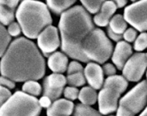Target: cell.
Listing matches in <instances>:
<instances>
[{
  "label": "cell",
  "instance_id": "6da1fadb",
  "mask_svg": "<svg viewBox=\"0 0 147 116\" xmlns=\"http://www.w3.org/2000/svg\"><path fill=\"white\" fill-rule=\"evenodd\" d=\"M46 72V63L39 48L25 37L12 40L0 60V73L13 82L37 81Z\"/></svg>",
  "mask_w": 147,
  "mask_h": 116
},
{
  "label": "cell",
  "instance_id": "7a4b0ae2",
  "mask_svg": "<svg viewBox=\"0 0 147 116\" xmlns=\"http://www.w3.org/2000/svg\"><path fill=\"white\" fill-rule=\"evenodd\" d=\"M95 28L90 13L82 5H74L59 19L61 50L70 58L88 63L90 61L83 55L82 44L90 32Z\"/></svg>",
  "mask_w": 147,
  "mask_h": 116
},
{
  "label": "cell",
  "instance_id": "3957f363",
  "mask_svg": "<svg viewBox=\"0 0 147 116\" xmlns=\"http://www.w3.org/2000/svg\"><path fill=\"white\" fill-rule=\"evenodd\" d=\"M15 18L22 33L29 40L37 39L42 32L52 24V18L47 5L35 0L20 2L15 12Z\"/></svg>",
  "mask_w": 147,
  "mask_h": 116
},
{
  "label": "cell",
  "instance_id": "277c9868",
  "mask_svg": "<svg viewBox=\"0 0 147 116\" xmlns=\"http://www.w3.org/2000/svg\"><path fill=\"white\" fill-rule=\"evenodd\" d=\"M128 81L122 76L114 75L105 79L98 95V111L102 115L116 112L121 94L127 90Z\"/></svg>",
  "mask_w": 147,
  "mask_h": 116
},
{
  "label": "cell",
  "instance_id": "5b68a950",
  "mask_svg": "<svg viewBox=\"0 0 147 116\" xmlns=\"http://www.w3.org/2000/svg\"><path fill=\"white\" fill-rule=\"evenodd\" d=\"M82 51L89 61L102 64L112 56L113 45L102 29L95 27L83 40Z\"/></svg>",
  "mask_w": 147,
  "mask_h": 116
},
{
  "label": "cell",
  "instance_id": "8992f818",
  "mask_svg": "<svg viewBox=\"0 0 147 116\" xmlns=\"http://www.w3.org/2000/svg\"><path fill=\"white\" fill-rule=\"evenodd\" d=\"M41 112L38 99L22 91H15L0 107V116H39Z\"/></svg>",
  "mask_w": 147,
  "mask_h": 116
},
{
  "label": "cell",
  "instance_id": "52a82bcc",
  "mask_svg": "<svg viewBox=\"0 0 147 116\" xmlns=\"http://www.w3.org/2000/svg\"><path fill=\"white\" fill-rule=\"evenodd\" d=\"M147 107V81L135 86L120 99L116 116H136Z\"/></svg>",
  "mask_w": 147,
  "mask_h": 116
},
{
  "label": "cell",
  "instance_id": "ba28073f",
  "mask_svg": "<svg viewBox=\"0 0 147 116\" xmlns=\"http://www.w3.org/2000/svg\"><path fill=\"white\" fill-rule=\"evenodd\" d=\"M123 17L138 32L146 33L147 31V0L135 2L124 9Z\"/></svg>",
  "mask_w": 147,
  "mask_h": 116
},
{
  "label": "cell",
  "instance_id": "9c48e42d",
  "mask_svg": "<svg viewBox=\"0 0 147 116\" xmlns=\"http://www.w3.org/2000/svg\"><path fill=\"white\" fill-rule=\"evenodd\" d=\"M147 70V58L145 53L136 52L125 63L122 71V77L130 82H139Z\"/></svg>",
  "mask_w": 147,
  "mask_h": 116
},
{
  "label": "cell",
  "instance_id": "30bf717a",
  "mask_svg": "<svg viewBox=\"0 0 147 116\" xmlns=\"http://www.w3.org/2000/svg\"><path fill=\"white\" fill-rule=\"evenodd\" d=\"M37 45L39 50L45 56L49 57L59 48L61 41L59 39V30L54 26L46 27L37 37Z\"/></svg>",
  "mask_w": 147,
  "mask_h": 116
},
{
  "label": "cell",
  "instance_id": "8fae6325",
  "mask_svg": "<svg viewBox=\"0 0 147 116\" xmlns=\"http://www.w3.org/2000/svg\"><path fill=\"white\" fill-rule=\"evenodd\" d=\"M67 84V78L62 74L52 73L43 81V96H46L55 101L59 99Z\"/></svg>",
  "mask_w": 147,
  "mask_h": 116
},
{
  "label": "cell",
  "instance_id": "7c38bea8",
  "mask_svg": "<svg viewBox=\"0 0 147 116\" xmlns=\"http://www.w3.org/2000/svg\"><path fill=\"white\" fill-rule=\"evenodd\" d=\"M83 74H84L86 82L91 88L95 90H99L102 88L105 82L104 73L102 67L98 63L93 62H88L83 70Z\"/></svg>",
  "mask_w": 147,
  "mask_h": 116
},
{
  "label": "cell",
  "instance_id": "4fadbf2b",
  "mask_svg": "<svg viewBox=\"0 0 147 116\" xmlns=\"http://www.w3.org/2000/svg\"><path fill=\"white\" fill-rule=\"evenodd\" d=\"M132 47L129 43L124 40H121L116 43V46L113 48L112 54L113 64L116 67L117 70H121L125 65V63L132 56Z\"/></svg>",
  "mask_w": 147,
  "mask_h": 116
},
{
  "label": "cell",
  "instance_id": "5bb4252c",
  "mask_svg": "<svg viewBox=\"0 0 147 116\" xmlns=\"http://www.w3.org/2000/svg\"><path fill=\"white\" fill-rule=\"evenodd\" d=\"M117 7L114 1H105L99 12L94 16L93 22L100 27H105L109 25L110 20L114 16Z\"/></svg>",
  "mask_w": 147,
  "mask_h": 116
},
{
  "label": "cell",
  "instance_id": "9a60e30c",
  "mask_svg": "<svg viewBox=\"0 0 147 116\" xmlns=\"http://www.w3.org/2000/svg\"><path fill=\"white\" fill-rule=\"evenodd\" d=\"M75 105L66 99H59L52 102L47 109V116H70L74 113Z\"/></svg>",
  "mask_w": 147,
  "mask_h": 116
},
{
  "label": "cell",
  "instance_id": "2e32d148",
  "mask_svg": "<svg viewBox=\"0 0 147 116\" xmlns=\"http://www.w3.org/2000/svg\"><path fill=\"white\" fill-rule=\"evenodd\" d=\"M47 64L49 69L53 73H64L67 71L68 66L67 56L65 55L63 52L56 51L48 57Z\"/></svg>",
  "mask_w": 147,
  "mask_h": 116
},
{
  "label": "cell",
  "instance_id": "e0dca14e",
  "mask_svg": "<svg viewBox=\"0 0 147 116\" xmlns=\"http://www.w3.org/2000/svg\"><path fill=\"white\" fill-rule=\"evenodd\" d=\"M75 0H48L46 1V5L50 12L55 15H62L67 10L74 6Z\"/></svg>",
  "mask_w": 147,
  "mask_h": 116
},
{
  "label": "cell",
  "instance_id": "ac0fdd59",
  "mask_svg": "<svg viewBox=\"0 0 147 116\" xmlns=\"http://www.w3.org/2000/svg\"><path fill=\"white\" fill-rule=\"evenodd\" d=\"M98 93L95 89L91 88L90 86H84L79 91L78 99L83 105H92L98 101Z\"/></svg>",
  "mask_w": 147,
  "mask_h": 116
},
{
  "label": "cell",
  "instance_id": "d6986e66",
  "mask_svg": "<svg viewBox=\"0 0 147 116\" xmlns=\"http://www.w3.org/2000/svg\"><path fill=\"white\" fill-rule=\"evenodd\" d=\"M108 27L113 32V33L122 35L124 34V32L128 29V23H127V21L125 20L123 15L114 14V16L110 20Z\"/></svg>",
  "mask_w": 147,
  "mask_h": 116
},
{
  "label": "cell",
  "instance_id": "ffe728a7",
  "mask_svg": "<svg viewBox=\"0 0 147 116\" xmlns=\"http://www.w3.org/2000/svg\"><path fill=\"white\" fill-rule=\"evenodd\" d=\"M22 91L30 96L33 97H38L41 95L42 91H43V88H42L41 84L35 80H29L23 84L22 87Z\"/></svg>",
  "mask_w": 147,
  "mask_h": 116
},
{
  "label": "cell",
  "instance_id": "44dd1931",
  "mask_svg": "<svg viewBox=\"0 0 147 116\" xmlns=\"http://www.w3.org/2000/svg\"><path fill=\"white\" fill-rule=\"evenodd\" d=\"M74 116H102V114L99 113V111L92 108L90 105L79 103L75 105Z\"/></svg>",
  "mask_w": 147,
  "mask_h": 116
},
{
  "label": "cell",
  "instance_id": "7402d4cb",
  "mask_svg": "<svg viewBox=\"0 0 147 116\" xmlns=\"http://www.w3.org/2000/svg\"><path fill=\"white\" fill-rule=\"evenodd\" d=\"M15 12L16 11H13L0 5V24L3 26H9L10 24L14 22Z\"/></svg>",
  "mask_w": 147,
  "mask_h": 116
},
{
  "label": "cell",
  "instance_id": "603a6c76",
  "mask_svg": "<svg viewBox=\"0 0 147 116\" xmlns=\"http://www.w3.org/2000/svg\"><path fill=\"white\" fill-rule=\"evenodd\" d=\"M12 42V38L8 34L7 29L0 24V57H2L9 45Z\"/></svg>",
  "mask_w": 147,
  "mask_h": 116
},
{
  "label": "cell",
  "instance_id": "cb8c5ba5",
  "mask_svg": "<svg viewBox=\"0 0 147 116\" xmlns=\"http://www.w3.org/2000/svg\"><path fill=\"white\" fill-rule=\"evenodd\" d=\"M67 84L69 86L73 87H80L83 86L86 84V79L84 77L83 72L71 74V75L67 76Z\"/></svg>",
  "mask_w": 147,
  "mask_h": 116
},
{
  "label": "cell",
  "instance_id": "d4e9b609",
  "mask_svg": "<svg viewBox=\"0 0 147 116\" xmlns=\"http://www.w3.org/2000/svg\"><path fill=\"white\" fill-rule=\"evenodd\" d=\"M104 2L105 1H101V0H95V1L94 0L93 1H90V0L85 1V0H82V1H81L82 5V6L86 10V12L95 15L100 11Z\"/></svg>",
  "mask_w": 147,
  "mask_h": 116
},
{
  "label": "cell",
  "instance_id": "484cf974",
  "mask_svg": "<svg viewBox=\"0 0 147 116\" xmlns=\"http://www.w3.org/2000/svg\"><path fill=\"white\" fill-rule=\"evenodd\" d=\"M133 48L139 53L147 48V33H141L138 35V38L134 41Z\"/></svg>",
  "mask_w": 147,
  "mask_h": 116
},
{
  "label": "cell",
  "instance_id": "4316f807",
  "mask_svg": "<svg viewBox=\"0 0 147 116\" xmlns=\"http://www.w3.org/2000/svg\"><path fill=\"white\" fill-rule=\"evenodd\" d=\"M79 90L76 87H73V86H67L65 87L64 91H63V95L66 99L70 100V101H74L76 99H78L79 96Z\"/></svg>",
  "mask_w": 147,
  "mask_h": 116
},
{
  "label": "cell",
  "instance_id": "83f0119b",
  "mask_svg": "<svg viewBox=\"0 0 147 116\" xmlns=\"http://www.w3.org/2000/svg\"><path fill=\"white\" fill-rule=\"evenodd\" d=\"M84 69H83L82 65L78 62V61H72L68 63V66H67V75H71V74H76V73H81L83 72Z\"/></svg>",
  "mask_w": 147,
  "mask_h": 116
},
{
  "label": "cell",
  "instance_id": "f1b7e54d",
  "mask_svg": "<svg viewBox=\"0 0 147 116\" xmlns=\"http://www.w3.org/2000/svg\"><path fill=\"white\" fill-rule=\"evenodd\" d=\"M124 41L128 42V43H131L136 40V39L138 38V31L133 27H129L124 32V34H122Z\"/></svg>",
  "mask_w": 147,
  "mask_h": 116
},
{
  "label": "cell",
  "instance_id": "f546056e",
  "mask_svg": "<svg viewBox=\"0 0 147 116\" xmlns=\"http://www.w3.org/2000/svg\"><path fill=\"white\" fill-rule=\"evenodd\" d=\"M7 32L8 34H10V36H13V37H17L19 36L20 34L22 33V27H20L18 22H13L12 24H10L7 27Z\"/></svg>",
  "mask_w": 147,
  "mask_h": 116
},
{
  "label": "cell",
  "instance_id": "4dcf8cb0",
  "mask_svg": "<svg viewBox=\"0 0 147 116\" xmlns=\"http://www.w3.org/2000/svg\"><path fill=\"white\" fill-rule=\"evenodd\" d=\"M102 70H103V73L104 75H106L108 77H112V76H114L116 75V67H115L113 63H104V65L102 67Z\"/></svg>",
  "mask_w": 147,
  "mask_h": 116
},
{
  "label": "cell",
  "instance_id": "1f68e13d",
  "mask_svg": "<svg viewBox=\"0 0 147 116\" xmlns=\"http://www.w3.org/2000/svg\"><path fill=\"white\" fill-rule=\"evenodd\" d=\"M12 96L11 91L0 86V107Z\"/></svg>",
  "mask_w": 147,
  "mask_h": 116
},
{
  "label": "cell",
  "instance_id": "d6a6232c",
  "mask_svg": "<svg viewBox=\"0 0 147 116\" xmlns=\"http://www.w3.org/2000/svg\"><path fill=\"white\" fill-rule=\"evenodd\" d=\"M0 86L8 90H12L15 88V82H13V80L6 77L0 76Z\"/></svg>",
  "mask_w": 147,
  "mask_h": 116
},
{
  "label": "cell",
  "instance_id": "836d02e7",
  "mask_svg": "<svg viewBox=\"0 0 147 116\" xmlns=\"http://www.w3.org/2000/svg\"><path fill=\"white\" fill-rule=\"evenodd\" d=\"M0 5H2L13 11H16V8H18L20 2L18 0H0Z\"/></svg>",
  "mask_w": 147,
  "mask_h": 116
},
{
  "label": "cell",
  "instance_id": "e575fe53",
  "mask_svg": "<svg viewBox=\"0 0 147 116\" xmlns=\"http://www.w3.org/2000/svg\"><path fill=\"white\" fill-rule=\"evenodd\" d=\"M38 102H39V105L42 108H49L51 104H52V101L50 98L46 97V96H42L39 99H38Z\"/></svg>",
  "mask_w": 147,
  "mask_h": 116
},
{
  "label": "cell",
  "instance_id": "d590c367",
  "mask_svg": "<svg viewBox=\"0 0 147 116\" xmlns=\"http://www.w3.org/2000/svg\"><path fill=\"white\" fill-rule=\"evenodd\" d=\"M107 37L109 38L110 40H113L115 42H119V41H121L123 39V36L122 35H120V34H117L113 33V32L109 27H107Z\"/></svg>",
  "mask_w": 147,
  "mask_h": 116
},
{
  "label": "cell",
  "instance_id": "8d00e7d4",
  "mask_svg": "<svg viewBox=\"0 0 147 116\" xmlns=\"http://www.w3.org/2000/svg\"><path fill=\"white\" fill-rule=\"evenodd\" d=\"M127 3H128V1H126V0H117V1H114V4L117 8L125 7L126 5H127Z\"/></svg>",
  "mask_w": 147,
  "mask_h": 116
},
{
  "label": "cell",
  "instance_id": "74e56055",
  "mask_svg": "<svg viewBox=\"0 0 147 116\" xmlns=\"http://www.w3.org/2000/svg\"><path fill=\"white\" fill-rule=\"evenodd\" d=\"M138 116H147V107L139 113V115Z\"/></svg>",
  "mask_w": 147,
  "mask_h": 116
},
{
  "label": "cell",
  "instance_id": "f35d334b",
  "mask_svg": "<svg viewBox=\"0 0 147 116\" xmlns=\"http://www.w3.org/2000/svg\"><path fill=\"white\" fill-rule=\"evenodd\" d=\"M146 81H147V70H146Z\"/></svg>",
  "mask_w": 147,
  "mask_h": 116
},
{
  "label": "cell",
  "instance_id": "ab89813d",
  "mask_svg": "<svg viewBox=\"0 0 147 116\" xmlns=\"http://www.w3.org/2000/svg\"><path fill=\"white\" fill-rule=\"evenodd\" d=\"M145 56H146V58H147V52L145 53Z\"/></svg>",
  "mask_w": 147,
  "mask_h": 116
},
{
  "label": "cell",
  "instance_id": "60d3db41",
  "mask_svg": "<svg viewBox=\"0 0 147 116\" xmlns=\"http://www.w3.org/2000/svg\"><path fill=\"white\" fill-rule=\"evenodd\" d=\"M108 116H114V115H108Z\"/></svg>",
  "mask_w": 147,
  "mask_h": 116
}]
</instances>
